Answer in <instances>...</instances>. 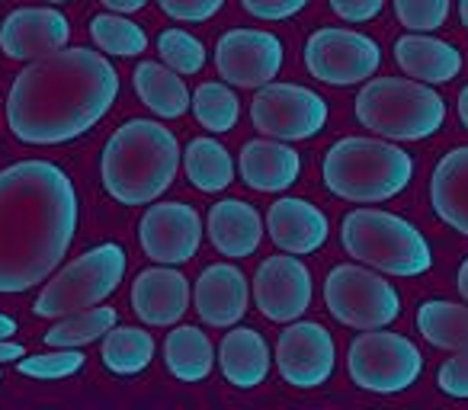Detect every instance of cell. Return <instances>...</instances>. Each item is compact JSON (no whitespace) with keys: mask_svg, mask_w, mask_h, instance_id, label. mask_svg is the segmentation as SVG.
<instances>
[{"mask_svg":"<svg viewBox=\"0 0 468 410\" xmlns=\"http://www.w3.org/2000/svg\"><path fill=\"white\" fill-rule=\"evenodd\" d=\"M395 61L408 78L420 84H449L462 71V55L449 42L410 33L395 42Z\"/></svg>","mask_w":468,"mask_h":410,"instance_id":"obj_22","label":"cell"},{"mask_svg":"<svg viewBox=\"0 0 468 410\" xmlns=\"http://www.w3.org/2000/svg\"><path fill=\"white\" fill-rule=\"evenodd\" d=\"M119 97V74L100 52L58 48L14 80L7 125L27 144H65L90 131Z\"/></svg>","mask_w":468,"mask_h":410,"instance_id":"obj_2","label":"cell"},{"mask_svg":"<svg viewBox=\"0 0 468 410\" xmlns=\"http://www.w3.org/2000/svg\"><path fill=\"white\" fill-rule=\"evenodd\" d=\"M27 356L20 343H10V340H0V363H16V359Z\"/></svg>","mask_w":468,"mask_h":410,"instance_id":"obj_40","label":"cell"},{"mask_svg":"<svg viewBox=\"0 0 468 410\" xmlns=\"http://www.w3.org/2000/svg\"><path fill=\"white\" fill-rule=\"evenodd\" d=\"M164 363L180 382H202L215 365V350L199 327H176L164 340Z\"/></svg>","mask_w":468,"mask_h":410,"instance_id":"obj_26","label":"cell"},{"mask_svg":"<svg viewBox=\"0 0 468 410\" xmlns=\"http://www.w3.org/2000/svg\"><path fill=\"white\" fill-rule=\"evenodd\" d=\"M350 378L376 394L408 391L420 378L423 356L408 337L388 333L385 327L363 331L350 346Z\"/></svg>","mask_w":468,"mask_h":410,"instance_id":"obj_9","label":"cell"},{"mask_svg":"<svg viewBox=\"0 0 468 410\" xmlns=\"http://www.w3.org/2000/svg\"><path fill=\"white\" fill-rule=\"evenodd\" d=\"M324 305L344 327L376 331V327H388L401 314V295L382 276L353 263H340L327 273Z\"/></svg>","mask_w":468,"mask_h":410,"instance_id":"obj_8","label":"cell"},{"mask_svg":"<svg viewBox=\"0 0 468 410\" xmlns=\"http://www.w3.org/2000/svg\"><path fill=\"white\" fill-rule=\"evenodd\" d=\"M71 26L52 7H23L0 26V48L14 61H36L68 46Z\"/></svg>","mask_w":468,"mask_h":410,"instance_id":"obj_16","label":"cell"},{"mask_svg":"<svg viewBox=\"0 0 468 410\" xmlns=\"http://www.w3.org/2000/svg\"><path fill=\"white\" fill-rule=\"evenodd\" d=\"M183 167L199 193H221L234 180V161L215 138H193L183 151Z\"/></svg>","mask_w":468,"mask_h":410,"instance_id":"obj_28","label":"cell"},{"mask_svg":"<svg viewBox=\"0 0 468 410\" xmlns=\"http://www.w3.org/2000/svg\"><path fill=\"white\" fill-rule=\"evenodd\" d=\"M215 68L231 87L257 90L282 68V42L267 29H231L215 46Z\"/></svg>","mask_w":468,"mask_h":410,"instance_id":"obj_12","label":"cell"},{"mask_svg":"<svg viewBox=\"0 0 468 410\" xmlns=\"http://www.w3.org/2000/svg\"><path fill=\"white\" fill-rule=\"evenodd\" d=\"M135 80V93L142 97V103L148 106L154 116L161 119H180L189 110V90L183 84V78L176 71H170L167 65L157 61H142L132 74Z\"/></svg>","mask_w":468,"mask_h":410,"instance_id":"obj_25","label":"cell"},{"mask_svg":"<svg viewBox=\"0 0 468 410\" xmlns=\"http://www.w3.org/2000/svg\"><path fill=\"white\" fill-rule=\"evenodd\" d=\"M430 202L433 212L468 237V148H455L436 163L430 180Z\"/></svg>","mask_w":468,"mask_h":410,"instance_id":"obj_23","label":"cell"},{"mask_svg":"<svg viewBox=\"0 0 468 410\" xmlns=\"http://www.w3.org/2000/svg\"><path fill=\"white\" fill-rule=\"evenodd\" d=\"M324 183L346 202L395 199L414 176L408 151L376 138H340L324 157Z\"/></svg>","mask_w":468,"mask_h":410,"instance_id":"obj_4","label":"cell"},{"mask_svg":"<svg viewBox=\"0 0 468 410\" xmlns=\"http://www.w3.org/2000/svg\"><path fill=\"white\" fill-rule=\"evenodd\" d=\"M157 4H161V10L170 16V20L206 23V20H212V16L218 14L225 0H157Z\"/></svg>","mask_w":468,"mask_h":410,"instance_id":"obj_36","label":"cell"},{"mask_svg":"<svg viewBox=\"0 0 468 410\" xmlns=\"http://www.w3.org/2000/svg\"><path fill=\"white\" fill-rule=\"evenodd\" d=\"M218 365L221 375L234 384V388H257L263 384L270 372V346L254 327H234L225 333L218 346Z\"/></svg>","mask_w":468,"mask_h":410,"instance_id":"obj_24","label":"cell"},{"mask_svg":"<svg viewBox=\"0 0 468 410\" xmlns=\"http://www.w3.org/2000/svg\"><path fill=\"white\" fill-rule=\"evenodd\" d=\"M241 4L257 20H289L299 10H305L308 0H241Z\"/></svg>","mask_w":468,"mask_h":410,"instance_id":"obj_38","label":"cell"},{"mask_svg":"<svg viewBox=\"0 0 468 410\" xmlns=\"http://www.w3.org/2000/svg\"><path fill=\"white\" fill-rule=\"evenodd\" d=\"M395 16L410 33H433L446 26L449 0H395Z\"/></svg>","mask_w":468,"mask_h":410,"instance_id":"obj_35","label":"cell"},{"mask_svg":"<svg viewBox=\"0 0 468 410\" xmlns=\"http://www.w3.org/2000/svg\"><path fill=\"white\" fill-rule=\"evenodd\" d=\"M193 116L208 131H231L241 116V103L225 84H202L193 93Z\"/></svg>","mask_w":468,"mask_h":410,"instance_id":"obj_31","label":"cell"},{"mask_svg":"<svg viewBox=\"0 0 468 410\" xmlns=\"http://www.w3.org/2000/svg\"><path fill=\"white\" fill-rule=\"evenodd\" d=\"M154 359V337L142 327H110L103 333V365L116 375H138Z\"/></svg>","mask_w":468,"mask_h":410,"instance_id":"obj_29","label":"cell"},{"mask_svg":"<svg viewBox=\"0 0 468 410\" xmlns=\"http://www.w3.org/2000/svg\"><path fill=\"white\" fill-rule=\"evenodd\" d=\"M254 299L263 318L276 324L299 321L312 305V273L295 254L270 257L254 276Z\"/></svg>","mask_w":468,"mask_h":410,"instance_id":"obj_15","label":"cell"},{"mask_svg":"<svg viewBox=\"0 0 468 410\" xmlns=\"http://www.w3.org/2000/svg\"><path fill=\"white\" fill-rule=\"evenodd\" d=\"M16 333V321L10 318V314L0 311V340H10Z\"/></svg>","mask_w":468,"mask_h":410,"instance_id":"obj_42","label":"cell"},{"mask_svg":"<svg viewBox=\"0 0 468 410\" xmlns=\"http://www.w3.org/2000/svg\"><path fill=\"white\" fill-rule=\"evenodd\" d=\"M436 384L452 397H468V352L446 359L436 372Z\"/></svg>","mask_w":468,"mask_h":410,"instance_id":"obj_37","label":"cell"},{"mask_svg":"<svg viewBox=\"0 0 468 410\" xmlns=\"http://www.w3.org/2000/svg\"><path fill=\"white\" fill-rule=\"evenodd\" d=\"M356 119L391 142H420L442 129L446 103L420 80L376 78L356 93Z\"/></svg>","mask_w":468,"mask_h":410,"instance_id":"obj_5","label":"cell"},{"mask_svg":"<svg viewBox=\"0 0 468 410\" xmlns=\"http://www.w3.org/2000/svg\"><path fill=\"white\" fill-rule=\"evenodd\" d=\"M110 327H116V311L112 308H84V311H71L46 333L48 346H84L103 337Z\"/></svg>","mask_w":468,"mask_h":410,"instance_id":"obj_30","label":"cell"},{"mask_svg":"<svg viewBox=\"0 0 468 410\" xmlns=\"http://www.w3.org/2000/svg\"><path fill=\"white\" fill-rule=\"evenodd\" d=\"M241 180L257 193H280V189L292 186L295 176L302 170V161L295 148L276 138H257L241 148Z\"/></svg>","mask_w":468,"mask_h":410,"instance_id":"obj_21","label":"cell"},{"mask_svg":"<svg viewBox=\"0 0 468 410\" xmlns=\"http://www.w3.org/2000/svg\"><path fill=\"white\" fill-rule=\"evenodd\" d=\"M208 241L221 257L244 260L263 241V218L261 212L241 199H225L208 212Z\"/></svg>","mask_w":468,"mask_h":410,"instance_id":"obj_20","label":"cell"},{"mask_svg":"<svg viewBox=\"0 0 468 410\" xmlns=\"http://www.w3.org/2000/svg\"><path fill=\"white\" fill-rule=\"evenodd\" d=\"M459 16H462V26L468 29V0H459Z\"/></svg>","mask_w":468,"mask_h":410,"instance_id":"obj_45","label":"cell"},{"mask_svg":"<svg viewBox=\"0 0 468 410\" xmlns=\"http://www.w3.org/2000/svg\"><path fill=\"white\" fill-rule=\"evenodd\" d=\"M270 241L295 257L314 254L327 241V216L305 199H280L267 212Z\"/></svg>","mask_w":468,"mask_h":410,"instance_id":"obj_19","label":"cell"},{"mask_svg":"<svg viewBox=\"0 0 468 410\" xmlns=\"http://www.w3.org/2000/svg\"><path fill=\"white\" fill-rule=\"evenodd\" d=\"M276 365L292 388H318L334 372V337L318 321H299L280 333Z\"/></svg>","mask_w":468,"mask_h":410,"instance_id":"obj_14","label":"cell"},{"mask_svg":"<svg viewBox=\"0 0 468 410\" xmlns=\"http://www.w3.org/2000/svg\"><path fill=\"white\" fill-rule=\"evenodd\" d=\"M90 36L103 52L122 55V58L142 55L144 48H148V36H144V29L135 26L132 20H125V16H112V14L93 16Z\"/></svg>","mask_w":468,"mask_h":410,"instance_id":"obj_32","label":"cell"},{"mask_svg":"<svg viewBox=\"0 0 468 410\" xmlns=\"http://www.w3.org/2000/svg\"><path fill=\"white\" fill-rule=\"evenodd\" d=\"M385 7V0H331V10L346 23H369Z\"/></svg>","mask_w":468,"mask_h":410,"instance_id":"obj_39","label":"cell"},{"mask_svg":"<svg viewBox=\"0 0 468 410\" xmlns=\"http://www.w3.org/2000/svg\"><path fill=\"white\" fill-rule=\"evenodd\" d=\"M340 244L353 260L388 276H420L433 263L420 231L382 209H353L340 225Z\"/></svg>","mask_w":468,"mask_h":410,"instance_id":"obj_6","label":"cell"},{"mask_svg":"<svg viewBox=\"0 0 468 410\" xmlns=\"http://www.w3.org/2000/svg\"><path fill=\"white\" fill-rule=\"evenodd\" d=\"M157 52H161L164 65L176 74H196L206 65V48H202V42L193 39L189 33H183V29H167V33H161Z\"/></svg>","mask_w":468,"mask_h":410,"instance_id":"obj_33","label":"cell"},{"mask_svg":"<svg viewBox=\"0 0 468 410\" xmlns=\"http://www.w3.org/2000/svg\"><path fill=\"white\" fill-rule=\"evenodd\" d=\"M48 4H65V0H48Z\"/></svg>","mask_w":468,"mask_h":410,"instance_id":"obj_46","label":"cell"},{"mask_svg":"<svg viewBox=\"0 0 468 410\" xmlns=\"http://www.w3.org/2000/svg\"><path fill=\"white\" fill-rule=\"evenodd\" d=\"M138 237H142L144 257H151L154 263H164V267L186 263L189 257L199 250V241H202L199 212H196L193 205H183V202L151 205L142 218Z\"/></svg>","mask_w":468,"mask_h":410,"instance_id":"obj_13","label":"cell"},{"mask_svg":"<svg viewBox=\"0 0 468 410\" xmlns=\"http://www.w3.org/2000/svg\"><path fill=\"white\" fill-rule=\"evenodd\" d=\"M106 7L116 10V14H135V10H142L148 0H103Z\"/></svg>","mask_w":468,"mask_h":410,"instance_id":"obj_41","label":"cell"},{"mask_svg":"<svg viewBox=\"0 0 468 410\" xmlns=\"http://www.w3.org/2000/svg\"><path fill=\"white\" fill-rule=\"evenodd\" d=\"M16 369L29 378H68L84 369V352H78V346H52V352L16 359Z\"/></svg>","mask_w":468,"mask_h":410,"instance_id":"obj_34","label":"cell"},{"mask_svg":"<svg viewBox=\"0 0 468 410\" xmlns=\"http://www.w3.org/2000/svg\"><path fill=\"white\" fill-rule=\"evenodd\" d=\"M254 129L276 142H305L327 122V103L299 84H263L250 103Z\"/></svg>","mask_w":468,"mask_h":410,"instance_id":"obj_10","label":"cell"},{"mask_svg":"<svg viewBox=\"0 0 468 410\" xmlns=\"http://www.w3.org/2000/svg\"><path fill=\"white\" fill-rule=\"evenodd\" d=\"M417 327L430 346L452 352H468V305L455 301H423L417 311Z\"/></svg>","mask_w":468,"mask_h":410,"instance_id":"obj_27","label":"cell"},{"mask_svg":"<svg viewBox=\"0 0 468 410\" xmlns=\"http://www.w3.org/2000/svg\"><path fill=\"white\" fill-rule=\"evenodd\" d=\"M196 311L206 324L231 327L248 311V279L231 263H212L196 279Z\"/></svg>","mask_w":468,"mask_h":410,"instance_id":"obj_18","label":"cell"},{"mask_svg":"<svg viewBox=\"0 0 468 410\" xmlns=\"http://www.w3.org/2000/svg\"><path fill=\"white\" fill-rule=\"evenodd\" d=\"M180 144L174 131L151 119H132L103 148V186L122 205H148L174 183Z\"/></svg>","mask_w":468,"mask_h":410,"instance_id":"obj_3","label":"cell"},{"mask_svg":"<svg viewBox=\"0 0 468 410\" xmlns=\"http://www.w3.org/2000/svg\"><path fill=\"white\" fill-rule=\"evenodd\" d=\"M78 231L74 183L52 161L0 170V292L16 295L61 267Z\"/></svg>","mask_w":468,"mask_h":410,"instance_id":"obj_1","label":"cell"},{"mask_svg":"<svg viewBox=\"0 0 468 410\" xmlns=\"http://www.w3.org/2000/svg\"><path fill=\"white\" fill-rule=\"evenodd\" d=\"M189 282L183 273L167 267L144 269L132 282V311L151 327H167L186 314Z\"/></svg>","mask_w":468,"mask_h":410,"instance_id":"obj_17","label":"cell"},{"mask_svg":"<svg viewBox=\"0 0 468 410\" xmlns=\"http://www.w3.org/2000/svg\"><path fill=\"white\" fill-rule=\"evenodd\" d=\"M382 65L378 46L353 29H318L305 42V68L331 87L363 84Z\"/></svg>","mask_w":468,"mask_h":410,"instance_id":"obj_11","label":"cell"},{"mask_svg":"<svg viewBox=\"0 0 468 410\" xmlns=\"http://www.w3.org/2000/svg\"><path fill=\"white\" fill-rule=\"evenodd\" d=\"M459 119L468 129V87H462V93H459Z\"/></svg>","mask_w":468,"mask_h":410,"instance_id":"obj_43","label":"cell"},{"mask_svg":"<svg viewBox=\"0 0 468 410\" xmlns=\"http://www.w3.org/2000/svg\"><path fill=\"white\" fill-rule=\"evenodd\" d=\"M125 276V250L119 244H100L74 263H68L39 292L33 311L39 318H65L106 301Z\"/></svg>","mask_w":468,"mask_h":410,"instance_id":"obj_7","label":"cell"},{"mask_svg":"<svg viewBox=\"0 0 468 410\" xmlns=\"http://www.w3.org/2000/svg\"><path fill=\"white\" fill-rule=\"evenodd\" d=\"M459 292H462V299L468 301V260L459 267Z\"/></svg>","mask_w":468,"mask_h":410,"instance_id":"obj_44","label":"cell"}]
</instances>
